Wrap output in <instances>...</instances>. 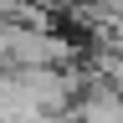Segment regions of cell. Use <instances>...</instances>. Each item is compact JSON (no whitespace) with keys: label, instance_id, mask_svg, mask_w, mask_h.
Wrapping results in <instances>:
<instances>
[{"label":"cell","instance_id":"6da1fadb","mask_svg":"<svg viewBox=\"0 0 123 123\" xmlns=\"http://www.w3.org/2000/svg\"><path fill=\"white\" fill-rule=\"evenodd\" d=\"M77 123H123V98L118 92H98L77 108Z\"/></svg>","mask_w":123,"mask_h":123}]
</instances>
